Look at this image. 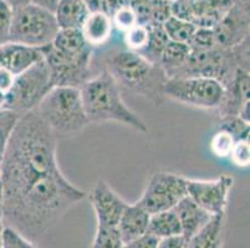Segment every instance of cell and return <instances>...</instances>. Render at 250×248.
Returning <instances> with one entry per match:
<instances>
[{"instance_id": "603a6c76", "label": "cell", "mask_w": 250, "mask_h": 248, "mask_svg": "<svg viewBox=\"0 0 250 248\" xmlns=\"http://www.w3.org/2000/svg\"><path fill=\"white\" fill-rule=\"evenodd\" d=\"M162 26L170 41L183 42V44H189L190 38L197 29V26L192 22L179 20L173 17H170Z\"/></svg>"}, {"instance_id": "7a4b0ae2", "label": "cell", "mask_w": 250, "mask_h": 248, "mask_svg": "<svg viewBox=\"0 0 250 248\" xmlns=\"http://www.w3.org/2000/svg\"><path fill=\"white\" fill-rule=\"evenodd\" d=\"M106 70L120 87L149 99L154 106H161L165 101V70L138 52H117L108 58Z\"/></svg>"}, {"instance_id": "5bb4252c", "label": "cell", "mask_w": 250, "mask_h": 248, "mask_svg": "<svg viewBox=\"0 0 250 248\" xmlns=\"http://www.w3.org/2000/svg\"><path fill=\"white\" fill-rule=\"evenodd\" d=\"M181 224L182 236L187 242L190 237L201 231L213 216L195 204L189 196H186L173 208Z\"/></svg>"}, {"instance_id": "9c48e42d", "label": "cell", "mask_w": 250, "mask_h": 248, "mask_svg": "<svg viewBox=\"0 0 250 248\" xmlns=\"http://www.w3.org/2000/svg\"><path fill=\"white\" fill-rule=\"evenodd\" d=\"M234 185L230 175H220L213 180H187V195L212 216L226 215L229 194Z\"/></svg>"}, {"instance_id": "e0dca14e", "label": "cell", "mask_w": 250, "mask_h": 248, "mask_svg": "<svg viewBox=\"0 0 250 248\" xmlns=\"http://www.w3.org/2000/svg\"><path fill=\"white\" fill-rule=\"evenodd\" d=\"M88 14L86 0H59L54 11L59 29H81Z\"/></svg>"}, {"instance_id": "277c9868", "label": "cell", "mask_w": 250, "mask_h": 248, "mask_svg": "<svg viewBox=\"0 0 250 248\" xmlns=\"http://www.w3.org/2000/svg\"><path fill=\"white\" fill-rule=\"evenodd\" d=\"M60 30L52 11L29 4L13 10L9 42L31 47L51 44Z\"/></svg>"}, {"instance_id": "3957f363", "label": "cell", "mask_w": 250, "mask_h": 248, "mask_svg": "<svg viewBox=\"0 0 250 248\" xmlns=\"http://www.w3.org/2000/svg\"><path fill=\"white\" fill-rule=\"evenodd\" d=\"M35 111L58 140L77 135L90 124L77 87H52Z\"/></svg>"}, {"instance_id": "f1b7e54d", "label": "cell", "mask_w": 250, "mask_h": 248, "mask_svg": "<svg viewBox=\"0 0 250 248\" xmlns=\"http://www.w3.org/2000/svg\"><path fill=\"white\" fill-rule=\"evenodd\" d=\"M234 144H235V139L228 132L218 129L210 140V149L218 158H227L230 155Z\"/></svg>"}, {"instance_id": "60d3db41", "label": "cell", "mask_w": 250, "mask_h": 248, "mask_svg": "<svg viewBox=\"0 0 250 248\" xmlns=\"http://www.w3.org/2000/svg\"><path fill=\"white\" fill-rule=\"evenodd\" d=\"M233 3L242 4V5H249V0H233Z\"/></svg>"}, {"instance_id": "f35d334b", "label": "cell", "mask_w": 250, "mask_h": 248, "mask_svg": "<svg viewBox=\"0 0 250 248\" xmlns=\"http://www.w3.org/2000/svg\"><path fill=\"white\" fill-rule=\"evenodd\" d=\"M4 1H5L13 10H17V9L22 8V6L30 4V0H4Z\"/></svg>"}, {"instance_id": "4fadbf2b", "label": "cell", "mask_w": 250, "mask_h": 248, "mask_svg": "<svg viewBox=\"0 0 250 248\" xmlns=\"http://www.w3.org/2000/svg\"><path fill=\"white\" fill-rule=\"evenodd\" d=\"M42 58L44 55L42 47L25 46L14 42L0 46V67L8 70L15 77Z\"/></svg>"}, {"instance_id": "ba28073f", "label": "cell", "mask_w": 250, "mask_h": 248, "mask_svg": "<svg viewBox=\"0 0 250 248\" xmlns=\"http://www.w3.org/2000/svg\"><path fill=\"white\" fill-rule=\"evenodd\" d=\"M44 60L49 67L51 81L55 86L80 88L90 79V65L92 55L61 54L51 44L42 47Z\"/></svg>"}, {"instance_id": "836d02e7", "label": "cell", "mask_w": 250, "mask_h": 248, "mask_svg": "<svg viewBox=\"0 0 250 248\" xmlns=\"http://www.w3.org/2000/svg\"><path fill=\"white\" fill-rule=\"evenodd\" d=\"M11 19H13V9L4 0H0V46L9 42Z\"/></svg>"}, {"instance_id": "7402d4cb", "label": "cell", "mask_w": 250, "mask_h": 248, "mask_svg": "<svg viewBox=\"0 0 250 248\" xmlns=\"http://www.w3.org/2000/svg\"><path fill=\"white\" fill-rule=\"evenodd\" d=\"M147 29H148V42H147L145 50L138 54L145 56L151 62L158 63L163 50L169 42V38H168L162 25L149 24L147 25Z\"/></svg>"}, {"instance_id": "7bdbcfd3", "label": "cell", "mask_w": 250, "mask_h": 248, "mask_svg": "<svg viewBox=\"0 0 250 248\" xmlns=\"http://www.w3.org/2000/svg\"><path fill=\"white\" fill-rule=\"evenodd\" d=\"M170 1H172V0H170Z\"/></svg>"}, {"instance_id": "8992f818", "label": "cell", "mask_w": 250, "mask_h": 248, "mask_svg": "<svg viewBox=\"0 0 250 248\" xmlns=\"http://www.w3.org/2000/svg\"><path fill=\"white\" fill-rule=\"evenodd\" d=\"M52 87L49 67L42 58L15 77L8 92L6 111H11L18 115L34 111Z\"/></svg>"}, {"instance_id": "f546056e", "label": "cell", "mask_w": 250, "mask_h": 248, "mask_svg": "<svg viewBox=\"0 0 250 248\" xmlns=\"http://www.w3.org/2000/svg\"><path fill=\"white\" fill-rule=\"evenodd\" d=\"M0 248H36L33 241L22 236L13 227L4 226L1 231V245Z\"/></svg>"}, {"instance_id": "d6a6232c", "label": "cell", "mask_w": 250, "mask_h": 248, "mask_svg": "<svg viewBox=\"0 0 250 248\" xmlns=\"http://www.w3.org/2000/svg\"><path fill=\"white\" fill-rule=\"evenodd\" d=\"M170 3H172L170 0H152L149 24L163 25L169 19L172 17L170 15Z\"/></svg>"}, {"instance_id": "cb8c5ba5", "label": "cell", "mask_w": 250, "mask_h": 248, "mask_svg": "<svg viewBox=\"0 0 250 248\" xmlns=\"http://www.w3.org/2000/svg\"><path fill=\"white\" fill-rule=\"evenodd\" d=\"M20 115L11 111H1L0 112V172L3 167L4 156H5L6 149H8L9 139L14 131V127L17 124Z\"/></svg>"}, {"instance_id": "5b68a950", "label": "cell", "mask_w": 250, "mask_h": 248, "mask_svg": "<svg viewBox=\"0 0 250 248\" xmlns=\"http://www.w3.org/2000/svg\"><path fill=\"white\" fill-rule=\"evenodd\" d=\"M165 97L193 108L217 112L224 98V87L209 77H168Z\"/></svg>"}, {"instance_id": "83f0119b", "label": "cell", "mask_w": 250, "mask_h": 248, "mask_svg": "<svg viewBox=\"0 0 250 248\" xmlns=\"http://www.w3.org/2000/svg\"><path fill=\"white\" fill-rule=\"evenodd\" d=\"M111 20H112L113 26L118 30L124 31V33H126L131 27L136 26L138 24L135 11L128 4H125V5L118 6L117 9H115L111 14Z\"/></svg>"}, {"instance_id": "ab89813d", "label": "cell", "mask_w": 250, "mask_h": 248, "mask_svg": "<svg viewBox=\"0 0 250 248\" xmlns=\"http://www.w3.org/2000/svg\"><path fill=\"white\" fill-rule=\"evenodd\" d=\"M3 215H4V185L3 181L0 179V224H3Z\"/></svg>"}, {"instance_id": "b9f144b4", "label": "cell", "mask_w": 250, "mask_h": 248, "mask_svg": "<svg viewBox=\"0 0 250 248\" xmlns=\"http://www.w3.org/2000/svg\"><path fill=\"white\" fill-rule=\"evenodd\" d=\"M3 227L4 225L0 224V245H1V231H3Z\"/></svg>"}, {"instance_id": "52a82bcc", "label": "cell", "mask_w": 250, "mask_h": 248, "mask_svg": "<svg viewBox=\"0 0 250 248\" xmlns=\"http://www.w3.org/2000/svg\"><path fill=\"white\" fill-rule=\"evenodd\" d=\"M187 177L172 172H157L151 175L137 204L149 215L172 210L187 196Z\"/></svg>"}, {"instance_id": "6da1fadb", "label": "cell", "mask_w": 250, "mask_h": 248, "mask_svg": "<svg viewBox=\"0 0 250 248\" xmlns=\"http://www.w3.org/2000/svg\"><path fill=\"white\" fill-rule=\"evenodd\" d=\"M81 98L88 123H120L135 131L146 133L145 120L125 103L121 87L107 70L87 79L80 87Z\"/></svg>"}, {"instance_id": "44dd1931", "label": "cell", "mask_w": 250, "mask_h": 248, "mask_svg": "<svg viewBox=\"0 0 250 248\" xmlns=\"http://www.w3.org/2000/svg\"><path fill=\"white\" fill-rule=\"evenodd\" d=\"M189 52L190 47L188 44L169 40V42L161 55L160 61H158V65L165 70L167 78L173 77L181 70L182 66L187 61Z\"/></svg>"}, {"instance_id": "ac0fdd59", "label": "cell", "mask_w": 250, "mask_h": 248, "mask_svg": "<svg viewBox=\"0 0 250 248\" xmlns=\"http://www.w3.org/2000/svg\"><path fill=\"white\" fill-rule=\"evenodd\" d=\"M226 215L213 216L212 220L186 242V248H222L224 241Z\"/></svg>"}, {"instance_id": "74e56055", "label": "cell", "mask_w": 250, "mask_h": 248, "mask_svg": "<svg viewBox=\"0 0 250 248\" xmlns=\"http://www.w3.org/2000/svg\"><path fill=\"white\" fill-rule=\"evenodd\" d=\"M59 0H30V4L38 5L40 8H44L49 11H55L56 5H58Z\"/></svg>"}, {"instance_id": "d4e9b609", "label": "cell", "mask_w": 250, "mask_h": 248, "mask_svg": "<svg viewBox=\"0 0 250 248\" xmlns=\"http://www.w3.org/2000/svg\"><path fill=\"white\" fill-rule=\"evenodd\" d=\"M124 246L117 227L97 226L96 235L90 248H124Z\"/></svg>"}, {"instance_id": "4dcf8cb0", "label": "cell", "mask_w": 250, "mask_h": 248, "mask_svg": "<svg viewBox=\"0 0 250 248\" xmlns=\"http://www.w3.org/2000/svg\"><path fill=\"white\" fill-rule=\"evenodd\" d=\"M188 45L192 50H208L215 47L213 29L197 27Z\"/></svg>"}, {"instance_id": "9a60e30c", "label": "cell", "mask_w": 250, "mask_h": 248, "mask_svg": "<svg viewBox=\"0 0 250 248\" xmlns=\"http://www.w3.org/2000/svg\"><path fill=\"white\" fill-rule=\"evenodd\" d=\"M149 217L151 215L137 202L127 205L117 225V229L125 245L146 235Z\"/></svg>"}, {"instance_id": "e575fe53", "label": "cell", "mask_w": 250, "mask_h": 248, "mask_svg": "<svg viewBox=\"0 0 250 248\" xmlns=\"http://www.w3.org/2000/svg\"><path fill=\"white\" fill-rule=\"evenodd\" d=\"M230 159L236 167H249L250 163V144L249 139L238 140L234 144L233 150L230 153Z\"/></svg>"}, {"instance_id": "d6986e66", "label": "cell", "mask_w": 250, "mask_h": 248, "mask_svg": "<svg viewBox=\"0 0 250 248\" xmlns=\"http://www.w3.org/2000/svg\"><path fill=\"white\" fill-rule=\"evenodd\" d=\"M51 45L61 54L92 55V47L86 42L80 29H60Z\"/></svg>"}, {"instance_id": "8d00e7d4", "label": "cell", "mask_w": 250, "mask_h": 248, "mask_svg": "<svg viewBox=\"0 0 250 248\" xmlns=\"http://www.w3.org/2000/svg\"><path fill=\"white\" fill-rule=\"evenodd\" d=\"M157 248H186V240L183 238V236L163 238V240L158 241Z\"/></svg>"}, {"instance_id": "8fae6325", "label": "cell", "mask_w": 250, "mask_h": 248, "mask_svg": "<svg viewBox=\"0 0 250 248\" xmlns=\"http://www.w3.org/2000/svg\"><path fill=\"white\" fill-rule=\"evenodd\" d=\"M88 200L94 209L97 226L104 227H117L120 217L128 205L102 179L96 181L88 194Z\"/></svg>"}, {"instance_id": "ffe728a7", "label": "cell", "mask_w": 250, "mask_h": 248, "mask_svg": "<svg viewBox=\"0 0 250 248\" xmlns=\"http://www.w3.org/2000/svg\"><path fill=\"white\" fill-rule=\"evenodd\" d=\"M147 233L158 240L182 236L181 224L173 209L151 215Z\"/></svg>"}, {"instance_id": "484cf974", "label": "cell", "mask_w": 250, "mask_h": 248, "mask_svg": "<svg viewBox=\"0 0 250 248\" xmlns=\"http://www.w3.org/2000/svg\"><path fill=\"white\" fill-rule=\"evenodd\" d=\"M148 42V29L146 25L137 24L125 33V44L129 51L141 52Z\"/></svg>"}, {"instance_id": "d590c367", "label": "cell", "mask_w": 250, "mask_h": 248, "mask_svg": "<svg viewBox=\"0 0 250 248\" xmlns=\"http://www.w3.org/2000/svg\"><path fill=\"white\" fill-rule=\"evenodd\" d=\"M158 241H160L158 238L146 233V235L141 236L137 240L126 243V245L124 246V248H157Z\"/></svg>"}, {"instance_id": "30bf717a", "label": "cell", "mask_w": 250, "mask_h": 248, "mask_svg": "<svg viewBox=\"0 0 250 248\" xmlns=\"http://www.w3.org/2000/svg\"><path fill=\"white\" fill-rule=\"evenodd\" d=\"M215 46L231 49L249 40V5L233 3L213 27Z\"/></svg>"}, {"instance_id": "1f68e13d", "label": "cell", "mask_w": 250, "mask_h": 248, "mask_svg": "<svg viewBox=\"0 0 250 248\" xmlns=\"http://www.w3.org/2000/svg\"><path fill=\"white\" fill-rule=\"evenodd\" d=\"M170 15L179 20L192 22L194 20V0H172Z\"/></svg>"}, {"instance_id": "2e32d148", "label": "cell", "mask_w": 250, "mask_h": 248, "mask_svg": "<svg viewBox=\"0 0 250 248\" xmlns=\"http://www.w3.org/2000/svg\"><path fill=\"white\" fill-rule=\"evenodd\" d=\"M112 29L113 25L110 14L104 11H90L80 30L86 42L94 49L107 42Z\"/></svg>"}, {"instance_id": "7c38bea8", "label": "cell", "mask_w": 250, "mask_h": 248, "mask_svg": "<svg viewBox=\"0 0 250 248\" xmlns=\"http://www.w3.org/2000/svg\"><path fill=\"white\" fill-rule=\"evenodd\" d=\"M249 91V70L238 68L231 81L224 87V98L217 111L220 118L234 117V115L239 114L243 106L250 102Z\"/></svg>"}, {"instance_id": "4316f807", "label": "cell", "mask_w": 250, "mask_h": 248, "mask_svg": "<svg viewBox=\"0 0 250 248\" xmlns=\"http://www.w3.org/2000/svg\"><path fill=\"white\" fill-rule=\"evenodd\" d=\"M218 129L228 132L235 139V142L249 139V122H245L238 115L222 118V122H220Z\"/></svg>"}]
</instances>
